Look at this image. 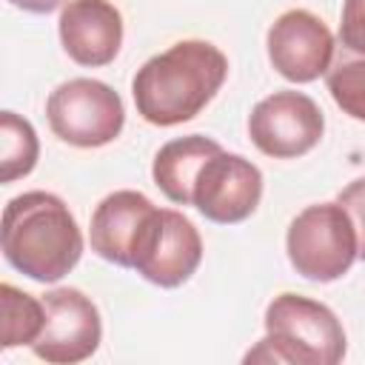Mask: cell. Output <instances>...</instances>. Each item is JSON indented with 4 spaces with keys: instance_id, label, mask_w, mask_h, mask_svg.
I'll list each match as a JSON object with an SVG mask.
<instances>
[{
    "instance_id": "e0dca14e",
    "label": "cell",
    "mask_w": 365,
    "mask_h": 365,
    "mask_svg": "<svg viewBox=\"0 0 365 365\" xmlns=\"http://www.w3.org/2000/svg\"><path fill=\"white\" fill-rule=\"evenodd\" d=\"M339 46L365 57V0H345L339 20Z\"/></svg>"
},
{
    "instance_id": "3957f363",
    "label": "cell",
    "mask_w": 365,
    "mask_h": 365,
    "mask_svg": "<svg viewBox=\"0 0 365 365\" xmlns=\"http://www.w3.org/2000/svg\"><path fill=\"white\" fill-rule=\"evenodd\" d=\"M345 356V331L336 314L299 294H279L265 308V336L245 362L336 365Z\"/></svg>"
},
{
    "instance_id": "9c48e42d",
    "label": "cell",
    "mask_w": 365,
    "mask_h": 365,
    "mask_svg": "<svg viewBox=\"0 0 365 365\" xmlns=\"http://www.w3.org/2000/svg\"><path fill=\"white\" fill-rule=\"evenodd\" d=\"M46 325L31 351L54 365H74L88 359L103 336L97 305L80 288H54L43 294Z\"/></svg>"
},
{
    "instance_id": "ac0fdd59",
    "label": "cell",
    "mask_w": 365,
    "mask_h": 365,
    "mask_svg": "<svg viewBox=\"0 0 365 365\" xmlns=\"http://www.w3.org/2000/svg\"><path fill=\"white\" fill-rule=\"evenodd\" d=\"M336 202L348 211L351 222H354V231H356V257L365 262V177H356L354 182H348Z\"/></svg>"
},
{
    "instance_id": "7c38bea8",
    "label": "cell",
    "mask_w": 365,
    "mask_h": 365,
    "mask_svg": "<svg viewBox=\"0 0 365 365\" xmlns=\"http://www.w3.org/2000/svg\"><path fill=\"white\" fill-rule=\"evenodd\" d=\"M157 205L131 188L108 194L91 214V251L120 268H131V245L140 234V225Z\"/></svg>"
},
{
    "instance_id": "7a4b0ae2",
    "label": "cell",
    "mask_w": 365,
    "mask_h": 365,
    "mask_svg": "<svg viewBox=\"0 0 365 365\" xmlns=\"http://www.w3.org/2000/svg\"><path fill=\"white\" fill-rule=\"evenodd\" d=\"M83 254L68 205L51 191H26L3 208V257L34 282L63 279Z\"/></svg>"
},
{
    "instance_id": "8fae6325",
    "label": "cell",
    "mask_w": 365,
    "mask_h": 365,
    "mask_svg": "<svg viewBox=\"0 0 365 365\" xmlns=\"http://www.w3.org/2000/svg\"><path fill=\"white\" fill-rule=\"evenodd\" d=\"M57 26L66 54L88 68L108 66L123 46V17L108 0H68Z\"/></svg>"
},
{
    "instance_id": "5b68a950",
    "label": "cell",
    "mask_w": 365,
    "mask_h": 365,
    "mask_svg": "<svg viewBox=\"0 0 365 365\" xmlns=\"http://www.w3.org/2000/svg\"><path fill=\"white\" fill-rule=\"evenodd\" d=\"M46 117L63 143L77 148H100L120 137L125 108L120 94L103 80L74 77L48 94Z\"/></svg>"
},
{
    "instance_id": "ba28073f",
    "label": "cell",
    "mask_w": 365,
    "mask_h": 365,
    "mask_svg": "<svg viewBox=\"0 0 365 365\" xmlns=\"http://www.w3.org/2000/svg\"><path fill=\"white\" fill-rule=\"evenodd\" d=\"M262 197V171L242 154L214 151L197 171L191 205L211 222L234 225L248 220Z\"/></svg>"
},
{
    "instance_id": "5bb4252c",
    "label": "cell",
    "mask_w": 365,
    "mask_h": 365,
    "mask_svg": "<svg viewBox=\"0 0 365 365\" xmlns=\"http://www.w3.org/2000/svg\"><path fill=\"white\" fill-rule=\"evenodd\" d=\"M0 305H3V348L34 345L46 325V305L31 294L3 282L0 285Z\"/></svg>"
},
{
    "instance_id": "6da1fadb",
    "label": "cell",
    "mask_w": 365,
    "mask_h": 365,
    "mask_svg": "<svg viewBox=\"0 0 365 365\" xmlns=\"http://www.w3.org/2000/svg\"><path fill=\"white\" fill-rule=\"evenodd\" d=\"M228 57L208 40H180L145 60L131 83L137 114L151 125L194 120L222 88Z\"/></svg>"
},
{
    "instance_id": "30bf717a",
    "label": "cell",
    "mask_w": 365,
    "mask_h": 365,
    "mask_svg": "<svg viewBox=\"0 0 365 365\" xmlns=\"http://www.w3.org/2000/svg\"><path fill=\"white\" fill-rule=\"evenodd\" d=\"M334 54L331 29L308 9H288L268 29V60L291 83H314L331 68Z\"/></svg>"
},
{
    "instance_id": "277c9868",
    "label": "cell",
    "mask_w": 365,
    "mask_h": 365,
    "mask_svg": "<svg viewBox=\"0 0 365 365\" xmlns=\"http://www.w3.org/2000/svg\"><path fill=\"white\" fill-rule=\"evenodd\" d=\"M294 271L314 282H334L354 265L356 231L339 202H317L299 211L285 237Z\"/></svg>"
},
{
    "instance_id": "d6986e66",
    "label": "cell",
    "mask_w": 365,
    "mask_h": 365,
    "mask_svg": "<svg viewBox=\"0 0 365 365\" xmlns=\"http://www.w3.org/2000/svg\"><path fill=\"white\" fill-rule=\"evenodd\" d=\"M9 3L23 11H31V14H48L57 6H63V0H9Z\"/></svg>"
},
{
    "instance_id": "2e32d148",
    "label": "cell",
    "mask_w": 365,
    "mask_h": 365,
    "mask_svg": "<svg viewBox=\"0 0 365 365\" xmlns=\"http://www.w3.org/2000/svg\"><path fill=\"white\" fill-rule=\"evenodd\" d=\"M325 83L334 103L348 117L365 123V57L345 51L339 46V51L331 60V68L325 71Z\"/></svg>"
},
{
    "instance_id": "4fadbf2b",
    "label": "cell",
    "mask_w": 365,
    "mask_h": 365,
    "mask_svg": "<svg viewBox=\"0 0 365 365\" xmlns=\"http://www.w3.org/2000/svg\"><path fill=\"white\" fill-rule=\"evenodd\" d=\"M222 145L211 137H202V134H188V137H177L171 143H165L157 157H154V165H151V174H154V182L157 188L177 205H191V185H194V177L200 171V165L214 154L220 151Z\"/></svg>"
},
{
    "instance_id": "52a82bcc",
    "label": "cell",
    "mask_w": 365,
    "mask_h": 365,
    "mask_svg": "<svg viewBox=\"0 0 365 365\" xmlns=\"http://www.w3.org/2000/svg\"><path fill=\"white\" fill-rule=\"evenodd\" d=\"M325 131V117L319 106L302 91H274L259 100L248 114V137L251 143L274 157L291 160L308 154Z\"/></svg>"
},
{
    "instance_id": "9a60e30c",
    "label": "cell",
    "mask_w": 365,
    "mask_h": 365,
    "mask_svg": "<svg viewBox=\"0 0 365 365\" xmlns=\"http://www.w3.org/2000/svg\"><path fill=\"white\" fill-rule=\"evenodd\" d=\"M40 143L31 123L14 111L0 114V180L14 182L37 165Z\"/></svg>"
},
{
    "instance_id": "8992f818",
    "label": "cell",
    "mask_w": 365,
    "mask_h": 365,
    "mask_svg": "<svg viewBox=\"0 0 365 365\" xmlns=\"http://www.w3.org/2000/svg\"><path fill=\"white\" fill-rule=\"evenodd\" d=\"M202 259V240L194 222L174 208H154L131 245V268L160 285L177 288L191 279Z\"/></svg>"
}]
</instances>
